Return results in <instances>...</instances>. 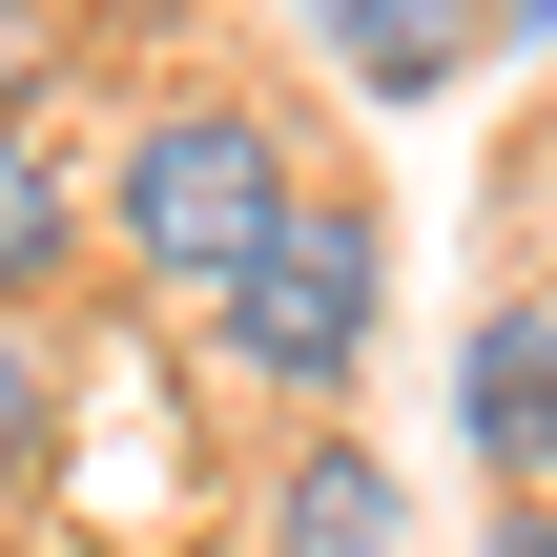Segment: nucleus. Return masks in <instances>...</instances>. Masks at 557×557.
<instances>
[{"label":"nucleus","instance_id":"1","mask_svg":"<svg viewBox=\"0 0 557 557\" xmlns=\"http://www.w3.org/2000/svg\"><path fill=\"white\" fill-rule=\"evenodd\" d=\"M372 310H393V227H372L351 186H310V207L227 269L207 351H227L248 393H351V372H372Z\"/></svg>","mask_w":557,"mask_h":557},{"label":"nucleus","instance_id":"2","mask_svg":"<svg viewBox=\"0 0 557 557\" xmlns=\"http://www.w3.org/2000/svg\"><path fill=\"white\" fill-rule=\"evenodd\" d=\"M289 207H310V165H289L248 103H165V124L124 145V248H145L186 310H227V269H248Z\"/></svg>","mask_w":557,"mask_h":557},{"label":"nucleus","instance_id":"3","mask_svg":"<svg viewBox=\"0 0 557 557\" xmlns=\"http://www.w3.org/2000/svg\"><path fill=\"white\" fill-rule=\"evenodd\" d=\"M269 557H413V496H393V455L310 434V455L269 475Z\"/></svg>","mask_w":557,"mask_h":557},{"label":"nucleus","instance_id":"4","mask_svg":"<svg viewBox=\"0 0 557 557\" xmlns=\"http://www.w3.org/2000/svg\"><path fill=\"white\" fill-rule=\"evenodd\" d=\"M455 413H475V455H496V475H537V455H557V310H496V331H475Z\"/></svg>","mask_w":557,"mask_h":557},{"label":"nucleus","instance_id":"5","mask_svg":"<svg viewBox=\"0 0 557 557\" xmlns=\"http://www.w3.org/2000/svg\"><path fill=\"white\" fill-rule=\"evenodd\" d=\"M475 41H496V0H351V21H331V62H351L372 103H434Z\"/></svg>","mask_w":557,"mask_h":557},{"label":"nucleus","instance_id":"6","mask_svg":"<svg viewBox=\"0 0 557 557\" xmlns=\"http://www.w3.org/2000/svg\"><path fill=\"white\" fill-rule=\"evenodd\" d=\"M41 269H62V165H41V145L0 124V310H21Z\"/></svg>","mask_w":557,"mask_h":557},{"label":"nucleus","instance_id":"7","mask_svg":"<svg viewBox=\"0 0 557 557\" xmlns=\"http://www.w3.org/2000/svg\"><path fill=\"white\" fill-rule=\"evenodd\" d=\"M41 455H62V372L41 331H0V496H41Z\"/></svg>","mask_w":557,"mask_h":557},{"label":"nucleus","instance_id":"8","mask_svg":"<svg viewBox=\"0 0 557 557\" xmlns=\"http://www.w3.org/2000/svg\"><path fill=\"white\" fill-rule=\"evenodd\" d=\"M496 41H557V0H496Z\"/></svg>","mask_w":557,"mask_h":557},{"label":"nucleus","instance_id":"9","mask_svg":"<svg viewBox=\"0 0 557 557\" xmlns=\"http://www.w3.org/2000/svg\"><path fill=\"white\" fill-rule=\"evenodd\" d=\"M496 557H557V517H496Z\"/></svg>","mask_w":557,"mask_h":557},{"label":"nucleus","instance_id":"10","mask_svg":"<svg viewBox=\"0 0 557 557\" xmlns=\"http://www.w3.org/2000/svg\"><path fill=\"white\" fill-rule=\"evenodd\" d=\"M289 21H351V0H289Z\"/></svg>","mask_w":557,"mask_h":557},{"label":"nucleus","instance_id":"11","mask_svg":"<svg viewBox=\"0 0 557 557\" xmlns=\"http://www.w3.org/2000/svg\"><path fill=\"white\" fill-rule=\"evenodd\" d=\"M0 21H41V0H0Z\"/></svg>","mask_w":557,"mask_h":557},{"label":"nucleus","instance_id":"12","mask_svg":"<svg viewBox=\"0 0 557 557\" xmlns=\"http://www.w3.org/2000/svg\"><path fill=\"white\" fill-rule=\"evenodd\" d=\"M537 475H557V455H537Z\"/></svg>","mask_w":557,"mask_h":557}]
</instances>
